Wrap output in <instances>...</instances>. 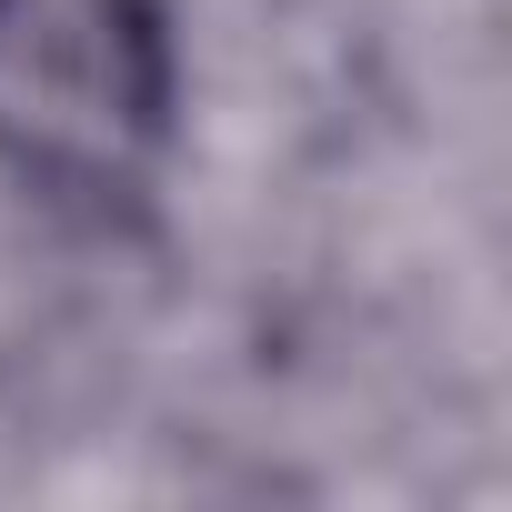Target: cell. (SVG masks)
<instances>
[{
	"instance_id": "obj_1",
	"label": "cell",
	"mask_w": 512,
	"mask_h": 512,
	"mask_svg": "<svg viewBox=\"0 0 512 512\" xmlns=\"http://www.w3.org/2000/svg\"><path fill=\"white\" fill-rule=\"evenodd\" d=\"M171 131L151 0H0V161L51 191H131Z\"/></svg>"
}]
</instances>
